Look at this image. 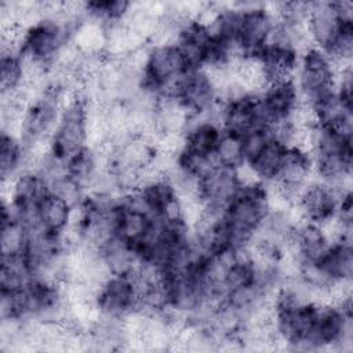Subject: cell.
Instances as JSON below:
<instances>
[{
  "label": "cell",
  "mask_w": 353,
  "mask_h": 353,
  "mask_svg": "<svg viewBox=\"0 0 353 353\" xmlns=\"http://www.w3.org/2000/svg\"><path fill=\"white\" fill-rule=\"evenodd\" d=\"M268 214L269 205L263 182L241 186L223 215L230 247L236 251L245 250Z\"/></svg>",
  "instance_id": "obj_1"
},
{
  "label": "cell",
  "mask_w": 353,
  "mask_h": 353,
  "mask_svg": "<svg viewBox=\"0 0 353 353\" xmlns=\"http://www.w3.org/2000/svg\"><path fill=\"white\" fill-rule=\"evenodd\" d=\"M87 145V102L83 97L68 101L61 110L51 138V154L66 163Z\"/></svg>",
  "instance_id": "obj_2"
},
{
  "label": "cell",
  "mask_w": 353,
  "mask_h": 353,
  "mask_svg": "<svg viewBox=\"0 0 353 353\" xmlns=\"http://www.w3.org/2000/svg\"><path fill=\"white\" fill-rule=\"evenodd\" d=\"M299 101L313 105L335 91V74L324 51L312 47L302 52L298 63Z\"/></svg>",
  "instance_id": "obj_3"
},
{
  "label": "cell",
  "mask_w": 353,
  "mask_h": 353,
  "mask_svg": "<svg viewBox=\"0 0 353 353\" xmlns=\"http://www.w3.org/2000/svg\"><path fill=\"white\" fill-rule=\"evenodd\" d=\"M172 98L190 114H204L221 101L210 77L203 69L188 70L176 83Z\"/></svg>",
  "instance_id": "obj_4"
},
{
  "label": "cell",
  "mask_w": 353,
  "mask_h": 353,
  "mask_svg": "<svg viewBox=\"0 0 353 353\" xmlns=\"http://www.w3.org/2000/svg\"><path fill=\"white\" fill-rule=\"evenodd\" d=\"M97 309L101 317L123 320L137 309V294L128 276H110L97 291Z\"/></svg>",
  "instance_id": "obj_5"
},
{
  "label": "cell",
  "mask_w": 353,
  "mask_h": 353,
  "mask_svg": "<svg viewBox=\"0 0 353 353\" xmlns=\"http://www.w3.org/2000/svg\"><path fill=\"white\" fill-rule=\"evenodd\" d=\"M341 193L321 181H310L302 189L296 205L306 222L320 225L335 216Z\"/></svg>",
  "instance_id": "obj_6"
},
{
  "label": "cell",
  "mask_w": 353,
  "mask_h": 353,
  "mask_svg": "<svg viewBox=\"0 0 353 353\" xmlns=\"http://www.w3.org/2000/svg\"><path fill=\"white\" fill-rule=\"evenodd\" d=\"M240 188L236 168L215 167L199 181V196L204 205L226 210Z\"/></svg>",
  "instance_id": "obj_7"
},
{
  "label": "cell",
  "mask_w": 353,
  "mask_h": 353,
  "mask_svg": "<svg viewBox=\"0 0 353 353\" xmlns=\"http://www.w3.org/2000/svg\"><path fill=\"white\" fill-rule=\"evenodd\" d=\"M342 21L334 3H312L310 14L307 18V30L313 46L321 51H327L338 36Z\"/></svg>",
  "instance_id": "obj_8"
},
{
  "label": "cell",
  "mask_w": 353,
  "mask_h": 353,
  "mask_svg": "<svg viewBox=\"0 0 353 353\" xmlns=\"http://www.w3.org/2000/svg\"><path fill=\"white\" fill-rule=\"evenodd\" d=\"M40 226L54 234H61L70 223L73 205L59 194L48 192L37 205Z\"/></svg>",
  "instance_id": "obj_9"
},
{
  "label": "cell",
  "mask_w": 353,
  "mask_h": 353,
  "mask_svg": "<svg viewBox=\"0 0 353 353\" xmlns=\"http://www.w3.org/2000/svg\"><path fill=\"white\" fill-rule=\"evenodd\" d=\"M331 281L352 280L353 254L352 243L338 241L330 245L325 255L317 262Z\"/></svg>",
  "instance_id": "obj_10"
},
{
  "label": "cell",
  "mask_w": 353,
  "mask_h": 353,
  "mask_svg": "<svg viewBox=\"0 0 353 353\" xmlns=\"http://www.w3.org/2000/svg\"><path fill=\"white\" fill-rule=\"evenodd\" d=\"M285 150H287L285 145L272 138L266 143V146L259 152V154L247 164L254 170V172L262 182L272 181L277 176L281 168Z\"/></svg>",
  "instance_id": "obj_11"
},
{
  "label": "cell",
  "mask_w": 353,
  "mask_h": 353,
  "mask_svg": "<svg viewBox=\"0 0 353 353\" xmlns=\"http://www.w3.org/2000/svg\"><path fill=\"white\" fill-rule=\"evenodd\" d=\"M23 146L21 141L12 135L1 132L0 138V170L1 181L14 179L23 164Z\"/></svg>",
  "instance_id": "obj_12"
},
{
  "label": "cell",
  "mask_w": 353,
  "mask_h": 353,
  "mask_svg": "<svg viewBox=\"0 0 353 353\" xmlns=\"http://www.w3.org/2000/svg\"><path fill=\"white\" fill-rule=\"evenodd\" d=\"M214 157L221 167L228 168H237L244 163L243 156V148H241V139L223 132L221 139L218 141V145L214 152Z\"/></svg>",
  "instance_id": "obj_13"
},
{
  "label": "cell",
  "mask_w": 353,
  "mask_h": 353,
  "mask_svg": "<svg viewBox=\"0 0 353 353\" xmlns=\"http://www.w3.org/2000/svg\"><path fill=\"white\" fill-rule=\"evenodd\" d=\"M23 83V66L19 54L1 55L0 85L1 92H14Z\"/></svg>",
  "instance_id": "obj_14"
},
{
  "label": "cell",
  "mask_w": 353,
  "mask_h": 353,
  "mask_svg": "<svg viewBox=\"0 0 353 353\" xmlns=\"http://www.w3.org/2000/svg\"><path fill=\"white\" fill-rule=\"evenodd\" d=\"M240 139H241L244 163H250L266 146V143L272 139V135H270L268 128L259 127V128H255V130L250 131L248 134H245Z\"/></svg>",
  "instance_id": "obj_15"
}]
</instances>
